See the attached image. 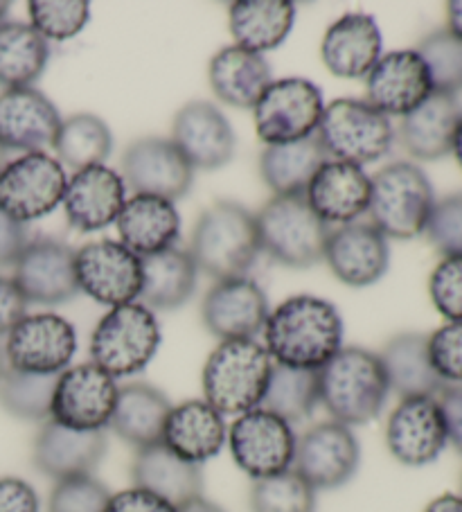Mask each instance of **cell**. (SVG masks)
<instances>
[{"label":"cell","mask_w":462,"mask_h":512,"mask_svg":"<svg viewBox=\"0 0 462 512\" xmlns=\"http://www.w3.org/2000/svg\"><path fill=\"white\" fill-rule=\"evenodd\" d=\"M264 334L275 364L321 370L343 348V319L330 300L293 296L269 314Z\"/></svg>","instance_id":"6da1fadb"},{"label":"cell","mask_w":462,"mask_h":512,"mask_svg":"<svg viewBox=\"0 0 462 512\" xmlns=\"http://www.w3.org/2000/svg\"><path fill=\"white\" fill-rule=\"evenodd\" d=\"M321 404L334 422L345 427L368 425L386 406L390 386L375 352L341 348L318 370Z\"/></svg>","instance_id":"7a4b0ae2"},{"label":"cell","mask_w":462,"mask_h":512,"mask_svg":"<svg viewBox=\"0 0 462 512\" xmlns=\"http://www.w3.org/2000/svg\"><path fill=\"white\" fill-rule=\"evenodd\" d=\"M269 350L255 339L221 341L203 368V395L221 416H244L260 409L273 373Z\"/></svg>","instance_id":"3957f363"},{"label":"cell","mask_w":462,"mask_h":512,"mask_svg":"<svg viewBox=\"0 0 462 512\" xmlns=\"http://www.w3.org/2000/svg\"><path fill=\"white\" fill-rule=\"evenodd\" d=\"M260 251L255 215L235 201L212 203L192 231V260L215 280L246 276Z\"/></svg>","instance_id":"277c9868"},{"label":"cell","mask_w":462,"mask_h":512,"mask_svg":"<svg viewBox=\"0 0 462 512\" xmlns=\"http://www.w3.org/2000/svg\"><path fill=\"white\" fill-rule=\"evenodd\" d=\"M260 249L291 269H309L325 258L330 226L318 217L305 194H275L255 215Z\"/></svg>","instance_id":"5b68a950"},{"label":"cell","mask_w":462,"mask_h":512,"mask_svg":"<svg viewBox=\"0 0 462 512\" xmlns=\"http://www.w3.org/2000/svg\"><path fill=\"white\" fill-rule=\"evenodd\" d=\"M433 208V185L413 163H390L372 179L368 213L372 226L384 237L413 240L422 235Z\"/></svg>","instance_id":"8992f818"},{"label":"cell","mask_w":462,"mask_h":512,"mask_svg":"<svg viewBox=\"0 0 462 512\" xmlns=\"http://www.w3.org/2000/svg\"><path fill=\"white\" fill-rule=\"evenodd\" d=\"M161 348V325L154 312L140 303L113 307L97 323L91 337V357L113 379L145 370Z\"/></svg>","instance_id":"52a82bcc"},{"label":"cell","mask_w":462,"mask_h":512,"mask_svg":"<svg viewBox=\"0 0 462 512\" xmlns=\"http://www.w3.org/2000/svg\"><path fill=\"white\" fill-rule=\"evenodd\" d=\"M316 138L334 161L368 165L384 158L395 140L390 120L366 100L343 97L327 104Z\"/></svg>","instance_id":"ba28073f"},{"label":"cell","mask_w":462,"mask_h":512,"mask_svg":"<svg viewBox=\"0 0 462 512\" xmlns=\"http://www.w3.org/2000/svg\"><path fill=\"white\" fill-rule=\"evenodd\" d=\"M325 111L323 93L314 82L287 77L271 82L253 107L255 129L262 143L287 145L316 136Z\"/></svg>","instance_id":"9c48e42d"},{"label":"cell","mask_w":462,"mask_h":512,"mask_svg":"<svg viewBox=\"0 0 462 512\" xmlns=\"http://www.w3.org/2000/svg\"><path fill=\"white\" fill-rule=\"evenodd\" d=\"M66 172L46 152L25 154L0 170V213L28 224L50 215L66 194Z\"/></svg>","instance_id":"30bf717a"},{"label":"cell","mask_w":462,"mask_h":512,"mask_svg":"<svg viewBox=\"0 0 462 512\" xmlns=\"http://www.w3.org/2000/svg\"><path fill=\"white\" fill-rule=\"evenodd\" d=\"M118 393L115 379L93 361L66 368L57 379L50 420L77 431H104L111 425Z\"/></svg>","instance_id":"8fae6325"},{"label":"cell","mask_w":462,"mask_h":512,"mask_svg":"<svg viewBox=\"0 0 462 512\" xmlns=\"http://www.w3.org/2000/svg\"><path fill=\"white\" fill-rule=\"evenodd\" d=\"M75 352V328L57 314L25 316L5 341L7 368L30 375H61Z\"/></svg>","instance_id":"7c38bea8"},{"label":"cell","mask_w":462,"mask_h":512,"mask_svg":"<svg viewBox=\"0 0 462 512\" xmlns=\"http://www.w3.org/2000/svg\"><path fill=\"white\" fill-rule=\"evenodd\" d=\"M75 276L79 291L113 310L140 298L142 260L122 242H91L75 253Z\"/></svg>","instance_id":"4fadbf2b"},{"label":"cell","mask_w":462,"mask_h":512,"mask_svg":"<svg viewBox=\"0 0 462 512\" xmlns=\"http://www.w3.org/2000/svg\"><path fill=\"white\" fill-rule=\"evenodd\" d=\"M228 445L239 470L257 481L291 470L296 434L289 422L264 409H253L237 416L228 431Z\"/></svg>","instance_id":"5bb4252c"},{"label":"cell","mask_w":462,"mask_h":512,"mask_svg":"<svg viewBox=\"0 0 462 512\" xmlns=\"http://www.w3.org/2000/svg\"><path fill=\"white\" fill-rule=\"evenodd\" d=\"M361 458L359 440L341 422H321L296 438L291 470L300 474L312 488L334 490L357 474Z\"/></svg>","instance_id":"9a60e30c"},{"label":"cell","mask_w":462,"mask_h":512,"mask_svg":"<svg viewBox=\"0 0 462 512\" xmlns=\"http://www.w3.org/2000/svg\"><path fill=\"white\" fill-rule=\"evenodd\" d=\"M122 181L136 194H151L167 201L190 192L194 170L172 140L142 138L122 156Z\"/></svg>","instance_id":"2e32d148"},{"label":"cell","mask_w":462,"mask_h":512,"mask_svg":"<svg viewBox=\"0 0 462 512\" xmlns=\"http://www.w3.org/2000/svg\"><path fill=\"white\" fill-rule=\"evenodd\" d=\"M16 287L28 303L61 305L79 291L75 276V251L64 242L37 237L30 240L14 264Z\"/></svg>","instance_id":"e0dca14e"},{"label":"cell","mask_w":462,"mask_h":512,"mask_svg":"<svg viewBox=\"0 0 462 512\" xmlns=\"http://www.w3.org/2000/svg\"><path fill=\"white\" fill-rule=\"evenodd\" d=\"M269 300L251 278L217 280L201 305V319L221 341L255 339L269 319Z\"/></svg>","instance_id":"ac0fdd59"},{"label":"cell","mask_w":462,"mask_h":512,"mask_svg":"<svg viewBox=\"0 0 462 512\" xmlns=\"http://www.w3.org/2000/svg\"><path fill=\"white\" fill-rule=\"evenodd\" d=\"M447 425L435 397H404L390 413L386 445L399 463L422 467L447 447Z\"/></svg>","instance_id":"d6986e66"},{"label":"cell","mask_w":462,"mask_h":512,"mask_svg":"<svg viewBox=\"0 0 462 512\" xmlns=\"http://www.w3.org/2000/svg\"><path fill=\"white\" fill-rule=\"evenodd\" d=\"M433 93V82L417 50H395L381 57L366 77L368 104L384 116H408Z\"/></svg>","instance_id":"ffe728a7"},{"label":"cell","mask_w":462,"mask_h":512,"mask_svg":"<svg viewBox=\"0 0 462 512\" xmlns=\"http://www.w3.org/2000/svg\"><path fill=\"white\" fill-rule=\"evenodd\" d=\"M61 122L55 104L34 86L0 93V147L5 152H43L55 145Z\"/></svg>","instance_id":"44dd1931"},{"label":"cell","mask_w":462,"mask_h":512,"mask_svg":"<svg viewBox=\"0 0 462 512\" xmlns=\"http://www.w3.org/2000/svg\"><path fill=\"white\" fill-rule=\"evenodd\" d=\"M172 143L192 170H219L235 154V131L210 102H190L174 116Z\"/></svg>","instance_id":"7402d4cb"},{"label":"cell","mask_w":462,"mask_h":512,"mask_svg":"<svg viewBox=\"0 0 462 512\" xmlns=\"http://www.w3.org/2000/svg\"><path fill=\"white\" fill-rule=\"evenodd\" d=\"M61 203L75 231L95 233L118 222L127 203V185L111 167L93 165L73 174Z\"/></svg>","instance_id":"603a6c76"},{"label":"cell","mask_w":462,"mask_h":512,"mask_svg":"<svg viewBox=\"0 0 462 512\" xmlns=\"http://www.w3.org/2000/svg\"><path fill=\"white\" fill-rule=\"evenodd\" d=\"M323 260L348 287L375 285L388 271V240L372 224H345L327 237Z\"/></svg>","instance_id":"cb8c5ba5"},{"label":"cell","mask_w":462,"mask_h":512,"mask_svg":"<svg viewBox=\"0 0 462 512\" xmlns=\"http://www.w3.org/2000/svg\"><path fill=\"white\" fill-rule=\"evenodd\" d=\"M372 179L363 167L327 161L318 167L312 183L307 185L305 197L314 213L330 224H354L357 217L368 213Z\"/></svg>","instance_id":"d4e9b609"},{"label":"cell","mask_w":462,"mask_h":512,"mask_svg":"<svg viewBox=\"0 0 462 512\" xmlns=\"http://www.w3.org/2000/svg\"><path fill=\"white\" fill-rule=\"evenodd\" d=\"M106 454L104 431H77L48 420L34 440V467L55 481L88 476Z\"/></svg>","instance_id":"484cf974"},{"label":"cell","mask_w":462,"mask_h":512,"mask_svg":"<svg viewBox=\"0 0 462 512\" xmlns=\"http://www.w3.org/2000/svg\"><path fill=\"white\" fill-rule=\"evenodd\" d=\"M381 32L370 14L350 12L330 25L321 43V57L332 75L361 79L381 59Z\"/></svg>","instance_id":"4316f807"},{"label":"cell","mask_w":462,"mask_h":512,"mask_svg":"<svg viewBox=\"0 0 462 512\" xmlns=\"http://www.w3.org/2000/svg\"><path fill=\"white\" fill-rule=\"evenodd\" d=\"M228 440L224 416L206 400H188L172 406L161 443L183 461L201 465L215 458Z\"/></svg>","instance_id":"83f0119b"},{"label":"cell","mask_w":462,"mask_h":512,"mask_svg":"<svg viewBox=\"0 0 462 512\" xmlns=\"http://www.w3.org/2000/svg\"><path fill=\"white\" fill-rule=\"evenodd\" d=\"M115 224L122 244L140 260L172 249L181 235V217L174 203L151 194L127 199Z\"/></svg>","instance_id":"f1b7e54d"},{"label":"cell","mask_w":462,"mask_h":512,"mask_svg":"<svg viewBox=\"0 0 462 512\" xmlns=\"http://www.w3.org/2000/svg\"><path fill=\"white\" fill-rule=\"evenodd\" d=\"M133 488L147 490L181 508L183 503L203 497L201 465L183 461L163 443L138 449L131 467Z\"/></svg>","instance_id":"f546056e"},{"label":"cell","mask_w":462,"mask_h":512,"mask_svg":"<svg viewBox=\"0 0 462 512\" xmlns=\"http://www.w3.org/2000/svg\"><path fill=\"white\" fill-rule=\"evenodd\" d=\"M460 120L462 107L458 97L433 91L429 100L404 116L399 138L411 156L420 161H438L451 154Z\"/></svg>","instance_id":"4dcf8cb0"},{"label":"cell","mask_w":462,"mask_h":512,"mask_svg":"<svg viewBox=\"0 0 462 512\" xmlns=\"http://www.w3.org/2000/svg\"><path fill=\"white\" fill-rule=\"evenodd\" d=\"M208 79L221 102L237 109H253L273 82V75L262 55L228 46L210 59Z\"/></svg>","instance_id":"1f68e13d"},{"label":"cell","mask_w":462,"mask_h":512,"mask_svg":"<svg viewBox=\"0 0 462 512\" xmlns=\"http://www.w3.org/2000/svg\"><path fill=\"white\" fill-rule=\"evenodd\" d=\"M172 404L163 391L145 382H133L120 388L111 425L124 443L145 449L163 440V429Z\"/></svg>","instance_id":"d6a6232c"},{"label":"cell","mask_w":462,"mask_h":512,"mask_svg":"<svg viewBox=\"0 0 462 512\" xmlns=\"http://www.w3.org/2000/svg\"><path fill=\"white\" fill-rule=\"evenodd\" d=\"M197 271L190 251L176 249V246L142 258L140 305L151 312H170L183 307L197 289Z\"/></svg>","instance_id":"836d02e7"},{"label":"cell","mask_w":462,"mask_h":512,"mask_svg":"<svg viewBox=\"0 0 462 512\" xmlns=\"http://www.w3.org/2000/svg\"><path fill=\"white\" fill-rule=\"evenodd\" d=\"M386 370L390 391L399 397H438L444 386L429 359V337L424 334H399L386 343L379 355Z\"/></svg>","instance_id":"e575fe53"},{"label":"cell","mask_w":462,"mask_h":512,"mask_svg":"<svg viewBox=\"0 0 462 512\" xmlns=\"http://www.w3.org/2000/svg\"><path fill=\"white\" fill-rule=\"evenodd\" d=\"M228 21L235 46L262 55L289 37L296 7L289 0H237L230 5Z\"/></svg>","instance_id":"d590c367"},{"label":"cell","mask_w":462,"mask_h":512,"mask_svg":"<svg viewBox=\"0 0 462 512\" xmlns=\"http://www.w3.org/2000/svg\"><path fill=\"white\" fill-rule=\"evenodd\" d=\"M327 154L316 136L287 145H269L260 156V174L275 194H305Z\"/></svg>","instance_id":"8d00e7d4"},{"label":"cell","mask_w":462,"mask_h":512,"mask_svg":"<svg viewBox=\"0 0 462 512\" xmlns=\"http://www.w3.org/2000/svg\"><path fill=\"white\" fill-rule=\"evenodd\" d=\"M50 46L41 34L25 23H0V86L30 88L43 75Z\"/></svg>","instance_id":"74e56055"},{"label":"cell","mask_w":462,"mask_h":512,"mask_svg":"<svg viewBox=\"0 0 462 512\" xmlns=\"http://www.w3.org/2000/svg\"><path fill=\"white\" fill-rule=\"evenodd\" d=\"M321 404L318 370L289 368L273 364V373L262 397L260 409L273 413L289 425L307 420Z\"/></svg>","instance_id":"f35d334b"},{"label":"cell","mask_w":462,"mask_h":512,"mask_svg":"<svg viewBox=\"0 0 462 512\" xmlns=\"http://www.w3.org/2000/svg\"><path fill=\"white\" fill-rule=\"evenodd\" d=\"M55 152L61 165L75 172L102 165L113 149V134L102 118L93 113H77L61 122L55 138Z\"/></svg>","instance_id":"ab89813d"},{"label":"cell","mask_w":462,"mask_h":512,"mask_svg":"<svg viewBox=\"0 0 462 512\" xmlns=\"http://www.w3.org/2000/svg\"><path fill=\"white\" fill-rule=\"evenodd\" d=\"M59 375H30L7 368L0 379V404L14 418L46 420L50 418Z\"/></svg>","instance_id":"60d3db41"},{"label":"cell","mask_w":462,"mask_h":512,"mask_svg":"<svg viewBox=\"0 0 462 512\" xmlns=\"http://www.w3.org/2000/svg\"><path fill=\"white\" fill-rule=\"evenodd\" d=\"M253 512H314L316 490L293 470L257 479L251 490Z\"/></svg>","instance_id":"b9f144b4"},{"label":"cell","mask_w":462,"mask_h":512,"mask_svg":"<svg viewBox=\"0 0 462 512\" xmlns=\"http://www.w3.org/2000/svg\"><path fill=\"white\" fill-rule=\"evenodd\" d=\"M417 55L429 68L433 91L458 97L462 93V41L449 30H435L417 46Z\"/></svg>","instance_id":"7bdbcfd3"},{"label":"cell","mask_w":462,"mask_h":512,"mask_svg":"<svg viewBox=\"0 0 462 512\" xmlns=\"http://www.w3.org/2000/svg\"><path fill=\"white\" fill-rule=\"evenodd\" d=\"M28 10L32 28L46 41L73 39L91 21L86 0H32Z\"/></svg>","instance_id":"ee69618b"},{"label":"cell","mask_w":462,"mask_h":512,"mask_svg":"<svg viewBox=\"0 0 462 512\" xmlns=\"http://www.w3.org/2000/svg\"><path fill=\"white\" fill-rule=\"evenodd\" d=\"M111 492L106 485L88 476L55 481L50 492V512H106Z\"/></svg>","instance_id":"f6af8a7d"},{"label":"cell","mask_w":462,"mask_h":512,"mask_svg":"<svg viewBox=\"0 0 462 512\" xmlns=\"http://www.w3.org/2000/svg\"><path fill=\"white\" fill-rule=\"evenodd\" d=\"M431 300L449 323H462V255H449L433 269Z\"/></svg>","instance_id":"bcb514c9"},{"label":"cell","mask_w":462,"mask_h":512,"mask_svg":"<svg viewBox=\"0 0 462 512\" xmlns=\"http://www.w3.org/2000/svg\"><path fill=\"white\" fill-rule=\"evenodd\" d=\"M424 233L429 235L431 244L444 258L462 255V192L435 201V208Z\"/></svg>","instance_id":"7dc6e473"},{"label":"cell","mask_w":462,"mask_h":512,"mask_svg":"<svg viewBox=\"0 0 462 512\" xmlns=\"http://www.w3.org/2000/svg\"><path fill=\"white\" fill-rule=\"evenodd\" d=\"M429 359L444 384H462V323H447L431 334Z\"/></svg>","instance_id":"c3c4849f"},{"label":"cell","mask_w":462,"mask_h":512,"mask_svg":"<svg viewBox=\"0 0 462 512\" xmlns=\"http://www.w3.org/2000/svg\"><path fill=\"white\" fill-rule=\"evenodd\" d=\"M106 512H179V508L147 490L129 488L118 494H111Z\"/></svg>","instance_id":"681fc988"},{"label":"cell","mask_w":462,"mask_h":512,"mask_svg":"<svg viewBox=\"0 0 462 512\" xmlns=\"http://www.w3.org/2000/svg\"><path fill=\"white\" fill-rule=\"evenodd\" d=\"M0 512H39V497L32 485L16 476L0 479Z\"/></svg>","instance_id":"f907efd6"},{"label":"cell","mask_w":462,"mask_h":512,"mask_svg":"<svg viewBox=\"0 0 462 512\" xmlns=\"http://www.w3.org/2000/svg\"><path fill=\"white\" fill-rule=\"evenodd\" d=\"M25 316H28V300L14 280L0 276V337L10 334Z\"/></svg>","instance_id":"816d5d0a"},{"label":"cell","mask_w":462,"mask_h":512,"mask_svg":"<svg viewBox=\"0 0 462 512\" xmlns=\"http://www.w3.org/2000/svg\"><path fill=\"white\" fill-rule=\"evenodd\" d=\"M435 400L442 409L449 443L462 454V384H447Z\"/></svg>","instance_id":"f5cc1de1"},{"label":"cell","mask_w":462,"mask_h":512,"mask_svg":"<svg viewBox=\"0 0 462 512\" xmlns=\"http://www.w3.org/2000/svg\"><path fill=\"white\" fill-rule=\"evenodd\" d=\"M28 242L30 237L25 226L0 213V267H14Z\"/></svg>","instance_id":"db71d44e"},{"label":"cell","mask_w":462,"mask_h":512,"mask_svg":"<svg viewBox=\"0 0 462 512\" xmlns=\"http://www.w3.org/2000/svg\"><path fill=\"white\" fill-rule=\"evenodd\" d=\"M424 512H462V497H456V494H442V497L433 499Z\"/></svg>","instance_id":"11a10c76"},{"label":"cell","mask_w":462,"mask_h":512,"mask_svg":"<svg viewBox=\"0 0 462 512\" xmlns=\"http://www.w3.org/2000/svg\"><path fill=\"white\" fill-rule=\"evenodd\" d=\"M447 19H449V32L462 41V0H451L447 5Z\"/></svg>","instance_id":"9f6ffc18"},{"label":"cell","mask_w":462,"mask_h":512,"mask_svg":"<svg viewBox=\"0 0 462 512\" xmlns=\"http://www.w3.org/2000/svg\"><path fill=\"white\" fill-rule=\"evenodd\" d=\"M179 512H226V510L219 508L217 503H212L208 499L199 497V499H192L188 503H183V506L179 508Z\"/></svg>","instance_id":"6f0895ef"},{"label":"cell","mask_w":462,"mask_h":512,"mask_svg":"<svg viewBox=\"0 0 462 512\" xmlns=\"http://www.w3.org/2000/svg\"><path fill=\"white\" fill-rule=\"evenodd\" d=\"M453 156H456V161H458V165H460V170H462V120H460V125H458V131H456V138H453Z\"/></svg>","instance_id":"680465c9"},{"label":"cell","mask_w":462,"mask_h":512,"mask_svg":"<svg viewBox=\"0 0 462 512\" xmlns=\"http://www.w3.org/2000/svg\"><path fill=\"white\" fill-rule=\"evenodd\" d=\"M5 370H7V359H5V348L0 346V379H3V375H5Z\"/></svg>","instance_id":"91938a15"},{"label":"cell","mask_w":462,"mask_h":512,"mask_svg":"<svg viewBox=\"0 0 462 512\" xmlns=\"http://www.w3.org/2000/svg\"><path fill=\"white\" fill-rule=\"evenodd\" d=\"M7 12H10V3H3V0H0V23H5Z\"/></svg>","instance_id":"94428289"},{"label":"cell","mask_w":462,"mask_h":512,"mask_svg":"<svg viewBox=\"0 0 462 512\" xmlns=\"http://www.w3.org/2000/svg\"><path fill=\"white\" fill-rule=\"evenodd\" d=\"M7 165V152L3 147H0V170H3V167Z\"/></svg>","instance_id":"6125c7cd"}]
</instances>
